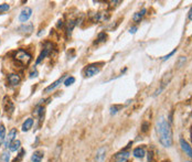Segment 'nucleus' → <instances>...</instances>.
<instances>
[{
  "instance_id": "473e14b6",
  "label": "nucleus",
  "mask_w": 192,
  "mask_h": 162,
  "mask_svg": "<svg viewBox=\"0 0 192 162\" xmlns=\"http://www.w3.org/2000/svg\"><path fill=\"white\" fill-rule=\"evenodd\" d=\"M136 31H137V28H136V27H134V28H130V30H129V32H130V33H133V34L136 33Z\"/></svg>"
},
{
  "instance_id": "7c9ffc66",
  "label": "nucleus",
  "mask_w": 192,
  "mask_h": 162,
  "mask_svg": "<svg viewBox=\"0 0 192 162\" xmlns=\"http://www.w3.org/2000/svg\"><path fill=\"white\" fill-rule=\"evenodd\" d=\"M148 127H149V124H148V122H144V124H142V128H141V131H142V132H146V131L148 130Z\"/></svg>"
},
{
  "instance_id": "a878e982",
  "label": "nucleus",
  "mask_w": 192,
  "mask_h": 162,
  "mask_svg": "<svg viewBox=\"0 0 192 162\" xmlns=\"http://www.w3.org/2000/svg\"><path fill=\"white\" fill-rule=\"evenodd\" d=\"M106 39H107V36H106V34H105V32H100V33L98 34V36H97V43L105 42Z\"/></svg>"
},
{
  "instance_id": "2f4dec72",
  "label": "nucleus",
  "mask_w": 192,
  "mask_h": 162,
  "mask_svg": "<svg viewBox=\"0 0 192 162\" xmlns=\"http://www.w3.org/2000/svg\"><path fill=\"white\" fill-rule=\"evenodd\" d=\"M36 76H38V72H36V71L32 72V73L30 74V77H31V78H33V77H36Z\"/></svg>"
},
{
  "instance_id": "dca6fc26",
  "label": "nucleus",
  "mask_w": 192,
  "mask_h": 162,
  "mask_svg": "<svg viewBox=\"0 0 192 162\" xmlns=\"http://www.w3.org/2000/svg\"><path fill=\"white\" fill-rule=\"evenodd\" d=\"M32 125H33V119L32 118L25 119V122L22 125V131H29L30 129L32 128Z\"/></svg>"
},
{
  "instance_id": "6e6552de",
  "label": "nucleus",
  "mask_w": 192,
  "mask_h": 162,
  "mask_svg": "<svg viewBox=\"0 0 192 162\" xmlns=\"http://www.w3.org/2000/svg\"><path fill=\"white\" fill-rule=\"evenodd\" d=\"M65 77H66V74H65V75H63L62 77H60L58 80H56V81L54 82V83H52L51 85H49V86H47V88L44 89V93H51L52 91H54V89H55V88H56V87H58V85L61 84V83H63V81H64V78H65Z\"/></svg>"
},
{
  "instance_id": "c756f323",
  "label": "nucleus",
  "mask_w": 192,
  "mask_h": 162,
  "mask_svg": "<svg viewBox=\"0 0 192 162\" xmlns=\"http://www.w3.org/2000/svg\"><path fill=\"white\" fill-rule=\"evenodd\" d=\"M119 108H120V106H111V115L116 114Z\"/></svg>"
},
{
  "instance_id": "f03ea898",
  "label": "nucleus",
  "mask_w": 192,
  "mask_h": 162,
  "mask_svg": "<svg viewBox=\"0 0 192 162\" xmlns=\"http://www.w3.org/2000/svg\"><path fill=\"white\" fill-rule=\"evenodd\" d=\"M31 58H32L31 54L28 53L27 51H24V50H18L16 54H14V60L19 64H21L22 66L28 65L30 63V61H31Z\"/></svg>"
},
{
  "instance_id": "4468645a",
  "label": "nucleus",
  "mask_w": 192,
  "mask_h": 162,
  "mask_svg": "<svg viewBox=\"0 0 192 162\" xmlns=\"http://www.w3.org/2000/svg\"><path fill=\"white\" fill-rule=\"evenodd\" d=\"M105 153H106V148H100V149H98V151L96 152V158H95L96 162H103L104 161Z\"/></svg>"
},
{
  "instance_id": "20e7f679",
  "label": "nucleus",
  "mask_w": 192,
  "mask_h": 162,
  "mask_svg": "<svg viewBox=\"0 0 192 162\" xmlns=\"http://www.w3.org/2000/svg\"><path fill=\"white\" fill-rule=\"evenodd\" d=\"M52 43L51 42H45L44 43V46H43V50H42V52H41V54L39 55V58H38V60H36V64H39L43 60V58H45V56H47L50 53L52 52Z\"/></svg>"
},
{
  "instance_id": "6ab92c4d",
  "label": "nucleus",
  "mask_w": 192,
  "mask_h": 162,
  "mask_svg": "<svg viewBox=\"0 0 192 162\" xmlns=\"http://www.w3.org/2000/svg\"><path fill=\"white\" fill-rule=\"evenodd\" d=\"M33 114L35 116H39L40 117V122H42V119H43V116H44V107H42V106H38L35 110L33 111Z\"/></svg>"
},
{
  "instance_id": "39448f33",
  "label": "nucleus",
  "mask_w": 192,
  "mask_h": 162,
  "mask_svg": "<svg viewBox=\"0 0 192 162\" xmlns=\"http://www.w3.org/2000/svg\"><path fill=\"white\" fill-rule=\"evenodd\" d=\"M31 16H32V9L29 8V7H25L24 9H22V11L20 12V14H19V21L25 23L30 19Z\"/></svg>"
},
{
  "instance_id": "f3484780",
  "label": "nucleus",
  "mask_w": 192,
  "mask_h": 162,
  "mask_svg": "<svg viewBox=\"0 0 192 162\" xmlns=\"http://www.w3.org/2000/svg\"><path fill=\"white\" fill-rule=\"evenodd\" d=\"M75 25H76L75 20H70V21L67 22V27H66V35H67V36H71L72 31H73V29H74Z\"/></svg>"
},
{
  "instance_id": "2eb2a0df",
  "label": "nucleus",
  "mask_w": 192,
  "mask_h": 162,
  "mask_svg": "<svg viewBox=\"0 0 192 162\" xmlns=\"http://www.w3.org/2000/svg\"><path fill=\"white\" fill-rule=\"evenodd\" d=\"M43 151L41 150H38L35 151L34 153L32 154V157H31V160H32V162H41L42 161V159H43Z\"/></svg>"
},
{
  "instance_id": "f8f14e48",
  "label": "nucleus",
  "mask_w": 192,
  "mask_h": 162,
  "mask_svg": "<svg viewBox=\"0 0 192 162\" xmlns=\"http://www.w3.org/2000/svg\"><path fill=\"white\" fill-rule=\"evenodd\" d=\"M3 106H5V109H6L7 114L11 115L12 113H13V110H14V106H13V104H12L11 100L6 97V98H5V103H3Z\"/></svg>"
},
{
  "instance_id": "1a4fd4ad",
  "label": "nucleus",
  "mask_w": 192,
  "mask_h": 162,
  "mask_svg": "<svg viewBox=\"0 0 192 162\" xmlns=\"http://www.w3.org/2000/svg\"><path fill=\"white\" fill-rule=\"evenodd\" d=\"M16 137H17V130L13 128V129L10 130V132L8 133V137H7L6 140H5V146H6L7 148L10 147V145L14 141V138H16Z\"/></svg>"
},
{
  "instance_id": "72a5a7b5",
  "label": "nucleus",
  "mask_w": 192,
  "mask_h": 162,
  "mask_svg": "<svg viewBox=\"0 0 192 162\" xmlns=\"http://www.w3.org/2000/svg\"><path fill=\"white\" fill-rule=\"evenodd\" d=\"M188 18H189V20H192V8L190 9V11H189V14H188Z\"/></svg>"
},
{
  "instance_id": "7ed1b4c3",
  "label": "nucleus",
  "mask_w": 192,
  "mask_h": 162,
  "mask_svg": "<svg viewBox=\"0 0 192 162\" xmlns=\"http://www.w3.org/2000/svg\"><path fill=\"white\" fill-rule=\"evenodd\" d=\"M171 80H172V71H169L168 73H166V74L163 75L162 80H161V82H160L159 88H158L157 91L155 92L153 96L156 97V96H158V95H160V94H161V92H162V91H164V88L168 86V84L170 83V81H171Z\"/></svg>"
},
{
  "instance_id": "0eeeda50",
  "label": "nucleus",
  "mask_w": 192,
  "mask_h": 162,
  "mask_svg": "<svg viewBox=\"0 0 192 162\" xmlns=\"http://www.w3.org/2000/svg\"><path fill=\"white\" fill-rule=\"evenodd\" d=\"M129 154H130V153L126 150H122V151H120V152H118V153H116L115 157H114L115 162H125L128 158H129Z\"/></svg>"
},
{
  "instance_id": "423d86ee",
  "label": "nucleus",
  "mask_w": 192,
  "mask_h": 162,
  "mask_svg": "<svg viewBox=\"0 0 192 162\" xmlns=\"http://www.w3.org/2000/svg\"><path fill=\"white\" fill-rule=\"evenodd\" d=\"M18 31L20 32V33H22V34H25V35H28V34H31L32 33V31H33V24L31 22L29 23H23L21 27H19L18 28Z\"/></svg>"
},
{
  "instance_id": "9d476101",
  "label": "nucleus",
  "mask_w": 192,
  "mask_h": 162,
  "mask_svg": "<svg viewBox=\"0 0 192 162\" xmlns=\"http://www.w3.org/2000/svg\"><path fill=\"white\" fill-rule=\"evenodd\" d=\"M99 72V67H97L96 65H89L85 69V76L86 77H92V76L96 75Z\"/></svg>"
},
{
  "instance_id": "c85d7f7f",
  "label": "nucleus",
  "mask_w": 192,
  "mask_h": 162,
  "mask_svg": "<svg viewBox=\"0 0 192 162\" xmlns=\"http://www.w3.org/2000/svg\"><path fill=\"white\" fill-rule=\"evenodd\" d=\"M175 52H177V49H175V50H173V51H171V52L169 53L168 55H166V56H163V58H161V60H162V61H167V60H169V58H171V56H172V55H173V54H175Z\"/></svg>"
},
{
  "instance_id": "aec40b11",
  "label": "nucleus",
  "mask_w": 192,
  "mask_h": 162,
  "mask_svg": "<svg viewBox=\"0 0 192 162\" xmlns=\"http://www.w3.org/2000/svg\"><path fill=\"white\" fill-rule=\"evenodd\" d=\"M134 156L136 157V158H144L145 157V154H146V151H145V149L144 148H136L134 150Z\"/></svg>"
},
{
  "instance_id": "4be33fe9",
  "label": "nucleus",
  "mask_w": 192,
  "mask_h": 162,
  "mask_svg": "<svg viewBox=\"0 0 192 162\" xmlns=\"http://www.w3.org/2000/svg\"><path fill=\"white\" fill-rule=\"evenodd\" d=\"M20 146H21L20 140H14L11 145H10L9 149H10V151H17L18 149H20Z\"/></svg>"
},
{
  "instance_id": "393cba45",
  "label": "nucleus",
  "mask_w": 192,
  "mask_h": 162,
  "mask_svg": "<svg viewBox=\"0 0 192 162\" xmlns=\"http://www.w3.org/2000/svg\"><path fill=\"white\" fill-rule=\"evenodd\" d=\"M73 83H75V78H74L73 76H71V77H67V78L64 81V85H65V86H70Z\"/></svg>"
},
{
  "instance_id": "ddd939ff",
  "label": "nucleus",
  "mask_w": 192,
  "mask_h": 162,
  "mask_svg": "<svg viewBox=\"0 0 192 162\" xmlns=\"http://www.w3.org/2000/svg\"><path fill=\"white\" fill-rule=\"evenodd\" d=\"M20 81H21V78H20V76L18 74H10L8 76V82L11 84L12 86H17L18 84L20 83Z\"/></svg>"
},
{
  "instance_id": "b1692460",
  "label": "nucleus",
  "mask_w": 192,
  "mask_h": 162,
  "mask_svg": "<svg viewBox=\"0 0 192 162\" xmlns=\"http://www.w3.org/2000/svg\"><path fill=\"white\" fill-rule=\"evenodd\" d=\"M186 56H180V58H178V61H177V66L180 69V67H182L183 65H184V63H186Z\"/></svg>"
},
{
  "instance_id": "412c9836",
  "label": "nucleus",
  "mask_w": 192,
  "mask_h": 162,
  "mask_svg": "<svg viewBox=\"0 0 192 162\" xmlns=\"http://www.w3.org/2000/svg\"><path fill=\"white\" fill-rule=\"evenodd\" d=\"M5 139H6V128L3 125H0V145L5 142Z\"/></svg>"
},
{
  "instance_id": "f704fd0d",
  "label": "nucleus",
  "mask_w": 192,
  "mask_h": 162,
  "mask_svg": "<svg viewBox=\"0 0 192 162\" xmlns=\"http://www.w3.org/2000/svg\"><path fill=\"white\" fill-rule=\"evenodd\" d=\"M151 159H152V153L150 152V153H149V156H148V161L150 162L151 161Z\"/></svg>"
},
{
  "instance_id": "cd10ccee",
  "label": "nucleus",
  "mask_w": 192,
  "mask_h": 162,
  "mask_svg": "<svg viewBox=\"0 0 192 162\" xmlns=\"http://www.w3.org/2000/svg\"><path fill=\"white\" fill-rule=\"evenodd\" d=\"M9 9H10V6H9L8 3H2V5H0V12L8 11Z\"/></svg>"
},
{
  "instance_id": "c9c22d12",
  "label": "nucleus",
  "mask_w": 192,
  "mask_h": 162,
  "mask_svg": "<svg viewBox=\"0 0 192 162\" xmlns=\"http://www.w3.org/2000/svg\"><path fill=\"white\" fill-rule=\"evenodd\" d=\"M186 162H189V161H186Z\"/></svg>"
},
{
  "instance_id": "a211bd4d",
  "label": "nucleus",
  "mask_w": 192,
  "mask_h": 162,
  "mask_svg": "<svg viewBox=\"0 0 192 162\" xmlns=\"http://www.w3.org/2000/svg\"><path fill=\"white\" fill-rule=\"evenodd\" d=\"M147 12V9H141V11L139 12H137V13H135L134 14V17H133V20H134L135 22H139L140 20L142 19V17L145 16V13Z\"/></svg>"
},
{
  "instance_id": "9b49d317",
  "label": "nucleus",
  "mask_w": 192,
  "mask_h": 162,
  "mask_svg": "<svg viewBox=\"0 0 192 162\" xmlns=\"http://www.w3.org/2000/svg\"><path fill=\"white\" fill-rule=\"evenodd\" d=\"M180 146L182 148V150L184 151L190 158H192V147L186 142L184 139H180Z\"/></svg>"
},
{
  "instance_id": "f257e3e1",
  "label": "nucleus",
  "mask_w": 192,
  "mask_h": 162,
  "mask_svg": "<svg viewBox=\"0 0 192 162\" xmlns=\"http://www.w3.org/2000/svg\"><path fill=\"white\" fill-rule=\"evenodd\" d=\"M156 130L158 133V138L160 143L163 147H171L172 146V129L167 119L160 117L156 125Z\"/></svg>"
},
{
  "instance_id": "bb28decb",
  "label": "nucleus",
  "mask_w": 192,
  "mask_h": 162,
  "mask_svg": "<svg viewBox=\"0 0 192 162\" xmlns=\"http://www.w3.org/2000/svg\"><path fill=\"white\" fill-rule=\"evenodd\" d=\"M23 154H24V150L23 149H21L20 152H19V154H18V158H16L13 162H20L21 160H22V158H23Z\"/></svg>"
},
{
  "instance_id": "5701e85b",
  "label": "nucleus",
  "mask_w": 192,
  "mask_h": 162,
  "mask_svg": "<svg viewBox=\"0 0 192 162\" xmlns=\"http://www.w3.org/2000/svg\"><path fill=\"white\" fill-rule=\"evenodd\" d=\"M9 159H10V152L8 151H3L2 154H1V161L2 162H9Z\"/></svg>"
}]
</instances>
